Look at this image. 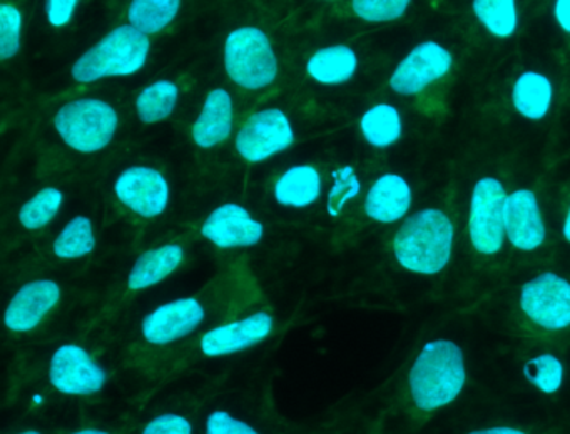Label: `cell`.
Returning a JSON list of instances; mask_svg holds the SVG:
<instances>
[{"instance_id":"cell-1","label":"cell","mask_w":570,"mask_h":434,"mask_svg":"<svg viewBox=\"0 0 570 434\" xmlns=\"http://www.w3.org/2000/svg\"><path fill=\"white\" fill-rule=\"evenodd\" d=\"M465 381L462 349L453 341H430L410 369V394L420 411L432 413L452 404L462 393Z\"/></svg>"},{"instance_id":"cell-2","label":"cell","mask_w":570,"mask_h":434,"mask_svg":"<svg viewBox=\"0 0 570 434\" xmlns=\"http://www.w3.org/2000/svg\"><path fill=\"white\" fill-rule=\"evenodd\" d=\"M453 224L442 210L423 209L405 220L395 239L396 260L419 274H436L452 254Z\"/></svg>"},{"instance_id":"cell-3","label":"cell","mask_w":570,"mask_h":434,"mask_svg":"<svg viewBox=\"0 0 570 434\" xmlns=\"http://www.w3.org/2000/svg\"><path fill=\"white\" fill-rule=\"evenodd\" d=\"M151 42L135 27L119 26L86 50L71 73L76 82L91 83L108 77H128L139 72L148 62Z\"/></svg>"},{"instance_id":"cell-4","label":"cell","mask_w":570,"mask_h":434,"mask_svg":"<svg viewBox=\"0 0 570 434\" xmlns=\"http://www.w3.org/2000/svg\"><path fill=\"white\" fill-rule=\"evenodd\" d=\"M119 117L111 103L99 99H76L65 103L55 117V127L71 149L99 152L111 144Z\"/></svg>"},{"instance_id":"cell-5","label":"cell","mask_w":570,"mask_h":434,"mask_svg":"<svg viewBox=\"0 0 570 434\" xmlns=\"http://www.w3.org/2000/svg\"><path fill=\"white\" fill-rule=\"evenodd\" d=\"M225 69L243 89L272 86L278 76V59L268 36L258 27L233 30L225 42Z\"/></svg>"},{"instance_id":"cell-6","label":"cell","mask_w":570,"mask_h":434,"mask_svg":"<svg viewBox=\"0 0 570 434\" xmlns=\"http://www.w3.org/2000/svg\"><path fill=\"white\" fill-rule=\"evenodd\" d=\"M505 199V189L493 177H483L473 187L469 233L470 240L479 253L495 254L502 249Z\"/></svg>"},{"instance_id":"cell-7","label":"cell","mask_w":570,"mask_h":434,"mask_svg":"<svg viewBox=\"0 0 570 434\" xmlns=\"http://www.w3.org/2000/svg\"><path fill=\"white\" fill-rule=\"evenodd\" d=\"M520 307L537 326L549 331L570 326V284L553 273H543L523 284Z\"/></svg>"},{"instance_id":"cell-8","label":"cell","mask_w":570,"mask_h":434,"mask_svg":"<svg viewBox=\"0 0 570 434\" xmlns=\"http://www.w3.org/2000/svg\"><path fill=\"white\" fill-rule=\"evenodd\" d=\"M295 142V130L282 109L253 114L236 136V150L248 162H263Z\"/></svg>"},{"instance_id":"cell-9","label":"cell","mask_w":570,"mask_h":434,"mask_svg":"<svg viewBox=\"0 0 570 434\" xmlns=\"http://www.w3.org/2000/svg\"><path fill=\"white\" fill-rule=\"evenodd\" d=\"M49 381L62 394L89 396L106 386L108 373L78 344H62L52 354Z\"/></svg>"},{"instance_id":"cell-10","label":"cell","mask_w":570,"mask_h":434,"mask_svg":"<svg viewBox=\"0 0 570 434\" xmlns=\"http://www.w3.org/2000/svg\"><path fill=\"white\" fill-rule=\"evenodd\" d=\"M119 203L138 216L151 219L161 216L169 203V184L159 170L153 167H128L115 183Z\"/></svg>"},{"instance_id":"cell-11","label":"cell","mask_w":570,"mask_h":434,"mask_svg":"<svg viewBox=\"0 0 570 434\" xmlns=\"http://www.w3.org/2000/svg\"><path fill=\"white\" fill-rule=\"evenodd\" d=\"M452 67V53L436 42L416 46L390 77V87L402 96L422 92L435 80L442 79Z\"/></svg>"},{"instance_id":"cell-12","label":"cell","mask_w":570,"mask_h":434,"mask_svg":"<svg viewBox=\"0 0 570 434\" xmlns=\"http://www.w3.org/2000/svg\"><path fill=\"white\" fill-rule=\"evenodd\" d=\"M205 316V307L196 297H181L149 313L142 320V336L149 344L166 346L198 329Z\"/></svg>"},{"instance_id":"cell-13","label":"cell","mask_w":570,"mask_h":434,"mask_svg":"<svg viewBox=\"0 0 570 434\" xmlns=\"http://www.w3.org/2000/svg\"><path fill=\"white\" fill-rule=\"evenodd\" d=\"M265 227L239 204L216 207L202 226V236L222 249L252 247L263 239Z\"/></svg>"},{"instance_id":"cell-14","label":"cell","mask_w":570,"mask_h":434,"mask_svg":"<svg viewBox=\"0 0 570 434\" xmlns=\"http://www.w3.org/2000/svg\"><path fill=\"white\" fill-rule=\"evenodd\" d=\"M273 331L272 314L259 310L233 323L206 331L202 336V353L208 357L229 356L265 341Z\"/></svg>"},{"instance_id":"cell-15","label":"cell","mask_w":570,"mask_h":434,"mask_svg":"<svg viewBox=\"0 0 570 434\" xmlns=\"http://www.w3.org/2000/svg\"><path fill=\"white\" fill-rule=\"evenodd\" d=\"M61 287L51 279L31 280L12 297L6 309V326L14 333H29L58 306Z\"/></svg>"},{"instance_id":"cell-16","label":"cell","mask_w":570,"mask_h":434,"mask_svg":"<svg viewBox=\"0 0 570 434\" xmlns=\"http://www.w3.org/2000/svg\"><path fill=\"white\" fill-rule=\"evenodd\" d=\"M503 227L510 243L520 250H533L546 239V226L532 190L520 189L507 196Z\"/></svg>"},{"instance_id":"cell-17","label":"cell","mask_w":570,"mask_h":434,"mask_svg":"<svg viewBox=\"0 0 570 434\" xmlns=\"http://www.w3.org/2000/svg\"><path fill=\"white\" fill-rule=\"evenodd\" d=\"M233 129V100L228 90L213 89L203 103L198 119L193 124L191 136L196 146L212 149L228 139Z\"/></svg>"},{"instance_id":"cell-18","label":"cell","mask_w":570,"mask_h":434,"mask_svg":"<svg viewBox=\"0 0 570 434\" xmlns=\"http://www.w3.org/2000/svg\"><path fill=\"white\" fill-rule=\"evenodd\" d=\"M412 206V189L403 177L385 174L370 187L365 199L366 216L382 224L402 219Z\"/></svg>"},{"instance_id":"cell-19","label":"cell","mask_w":570,"mask_h":434,"mask_svg":"<svg viewBox=\"0 0 570 434\" xmlns=\"http://www.w3.org/2000/svg\"><path fill=\"white\" fill-rule=\"evenodd\" d=\"M185 259V249L179 244H165L146 250L136 259L128 277L131 290L148 289L171 276Z\"/></svg>"},{"instance_id":"cell-20","label":"cell","mask_w":570,"mask_h":434,"mask_svg":"<svg viewBox=\"0 0 570 434\" xmlns=\"http://www.w3.org/2000/svg\"><path fill=\"white\" fill-rule=\"evenodd\" d=\"M322 176H320L316 167L295 166L289 167L285 174H282L275 184L276 203L285 207H303L312 206L322 196Z\"/></svg>"},{"instance_id":"cell-21","label":"cell","mask_w":570,"mask_h":434,"mask_svg":"<svg viewBox=\"0 0 570 434\" xmlns=\"http://www.w3.org/2000/svg\"><path fill=\"white\" fill-rule=\"evenodd\" d=\"M358 57L348 46H330L316 50L306 63V72L316 82L336 86L355 76Z\"/></svg>"},{"instance_id":"cell-22","label":"cell","mask_w":570,"mask_h":434,"mask_svg":"<svg viewBox=\"0 0 570 434\" xmlns=\"http://www.w3.org/2000/svg\"><path fill=\"white\" fill-rule=\"evenodd\" d=\"M552 96V83L539 72H523L513 83V106L527 119H542L549 112Z\"/></svg>"},{"instance_id":"cell-23","label":"cell","mask_w":570,"mask_h":434,"mask_svg":"<svg viewBox=\"0 0 570 434\" xmlns=\"http://www.w3.org/2000/svg\"><path fill=\"white\" fill-rule=\"evenodd\" d=\"M360 129L373 147H389L402 136L400 112L390 103H376L363 114Z\"/></svg>"},{"instance_id":"cell-24","label":"cell","mask_w":570,"mask_h":434,"mask_svg":"<svg viewBox=\"0 0 570 434\" xmlns=\"http://www.w3.org/2000/svg\"><path fill=\"white\" fill-rule=\"evenodd\" d=\"M179 87L171 80H158L146 87L136 99V112L145 124L161 122L175 112Z\"/></svg>"},{"instance_id":"cell-25","label":"cell","mask_w":570,"mask_h":434,"mask_svg":"<svg viewBox=\"0 0 570 434\" xmlns=\"http://www.w3.org/2000/svg\"><path fill=\"white\" fill-rule=\"evenodd\" d=\"M179 0H135L129 6V26L145 36L161 32L178 16Z\"/></svg>"},{"instance_id":"cell-26","label":"cell","mask_w":570,"mask_h":434,"mask_svg":"<svg viewBox=\"0 0 570 434\" xmlns=\"http://www.w3.org/2000/svg\"><path fill=\"white\" fill-rule=\"evenodd\" d=\"M96 249V234L92 220L78 216L69 220L52 244V250L59 259H79Z\"/></svg>"},{"instance_id":"cell-27","label":"cell","mask_w":570,"mask_h":434,"mask_svg":"<svg viewBox=\"0 0 570 434\" xmlns=\"http://www.w3.org/2000/svg\"><path fill=\"white\" fill-rule=\"evenodd\" d=\"M65 194L58 187H45L31 197L19 210V220L29 230L48 226L61 209Z\"/></svg>"},{"instance_id":"cell-28","label":"cell","mask_w":570,"mask_h":434,"mask_svg":"<svg viewBox=\"0 0 570 434\" xmlns=\"http://www.w3.org/2000/svg\"><path fill=\"white\" fill-rule=\"evenodd\" d=\"M473 12L490 33L500 39L512 36L517 29V9L512 0H476Z\"/></svg>"},{"instance_id":"cell-29","label":"cell","mask_w":570,"mask_h":434,"mask_svg":"<svg viewBox=\"0 0 570 434\" xmlns=\"http://www.w3.org/2000/svg\"><path fill=\"white\" fill-rule=\"evenodd\" d=\"M523 376L540 393L556 394L562 387L563 364L553 354H540L523 364Z\"/></svg>"},{"instance_id":"cell-30","label":"cell","mask_w":570,"mask_h":434,"mask_svg":"<svg viewBox=\"0 0 570 434\" xmlns=\"http://www.w3.org/2000/svg\"><path fill=\"white\" fill-rule=\"evenodd\" d=\"M21 10L12 3H0V59H12L21 50Z\"/></svg>"},{"instance_id":"cell-31","label":"cell","mask_w":570,"mask_h":434,"mask_svg":"<svg viewBox=\"0 0 570 434\" xmlns=\"http://www.w3.org/2000/svg\"><path fill=\"white\" fill-rule=\"evenodd\" d=\"M406 0H355L353 12L366 22H390L400 19L409 9Z\"/></svg>"},{"instance_id":"cell-32","label":"cell","mask_w":570,"mask_h":434,"mask_svg":"<svg viewBox=\"0 0 570 434\" xmlns=\"http://www.w3.org/2000/svg\"><path fill=\"white\" fill-rule=\"evenodd\" d=\"M206 434H259L245 421L236 420L226 411H213L206 420Z\"/></svg>"},{"instance_id":"cell-33","label":"cell","mask_w":570,"mask_h":434,"mask_svg":"<svg viewBox=\"0 0 570 434\" xmlns=\"http://www.w3.org/2000/svg\"><path fill=\"white\" fill-rule=\"evenodd\" d=\"M142 434H193V426L188 417L166 413L149 421Z\"/></svg>"},{"instance_id":"cell-34","label":"cell","mask_w":570,"mask_h":434,"mask_svg":"<svg viewBox=\"0 0 570 434\" xmlns=\"http://www.w3.org/2000/svg\"><path fill=\"white\" fill-rule=\"evenodd\" d=\"M78 2L76 0H49L46 2V13L52 27H65L71 22Z\"/></svg>"},{"instance_id":"cell-35","label":"cell","mask_w":570,"mask_h":434,"mask_svg":"<svg viewBox=\"0 0 570 434\" xmlns=\"http://www.w3.org/2000/svg\"><path fill=\"white\" fill-rule=\"evenodd\" d=\"M557 23L570 33V0H559L553 7Z\"/></svg>"},{"instance_id":"cell-36","label":"cell","mask_w":570,"mask_h":434,"mask_svg":"<svg viewBox=\"0 0 570 434\" xmlns=\"http://www.w3.org/2000/svg\"><path fill=\"white\" fill-rule=\"evenodd\" d=\"M469 434H527L525 431L517 430L510 426H493L485 427V430L470 431Z\"/></svg>"},{"instance_id":"cell-37","label":"cell","mask_w":570,"mask_h":434,"mask_svg":"<svg viewBox=\"0 0 570 434\" xmlns=\"http://www.w3.org/2000/svg\"><path fill=\"white\" fill-rule=\"evenodd\" d=\"M563 237L570 243V207L567 210L566 223H563Z\"/></svg>"},{"instance_id":"cell-38","label":"cell","mask_w":570,"mask_h":434,"mask_svg":"<svg viewBox=\"0 0 570 434\" xmlns=\"http://www.w3.org/2000/svg\"><path fill=\"white\" fill-rule=\"evenodd\" d=\"M71 434H111V433H108V431H102V430H81V431H76V433H71Z\"/></svg>"},{"instance_id":"cell-39","label":"cell","mask_w":570,"mask_h":434,"mask_svg":"<svg viewBox=\"0 0 570 434\" xmlns=\"http://www.w3.org/2000/svg\"><path fill=\"white\" fill-rule=\"evenodd\" d=\"M19 434H41V433H39V431H36V430H29V431H22V433H19Z\"/></svg>"}]
</instances>
